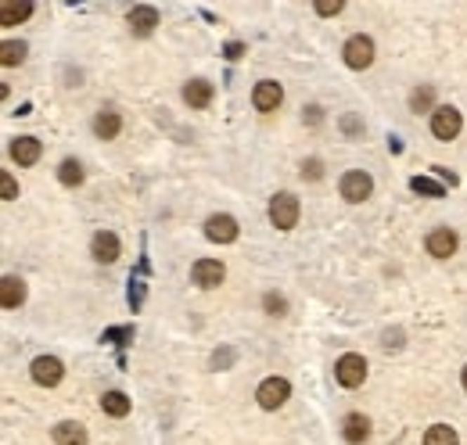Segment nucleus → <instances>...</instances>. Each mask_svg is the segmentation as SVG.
Here are the masks:
<instances>
[{"mask_svg":"<svg viewBox=\"0 0 467 445\" xmlns=\"http://www.w3.org/2000/svg\"><path fill=\"white\" fill-rule=\"evenodd\" d=\"M0 198H4V201H15L18 198V183L11 180V173L0 176Z\"/></svg>","mask_w":467,"mask_h":445,"instance_id":"obj_30","label":"nucleus"},{"mask_svg":"<svg viewBox=\"0 0 467 445\" xmlns=\"http://www.w3.org/2000/svg\"><path fill=\"white\" fill-rule=\"evenodd\" d=\"M241 51H244V44H227V58H230V61L241 58Z\"/></svg>","mask_w":467,"mask_h":445,"instance_id":"obj_34","label":"nucleus"},{"mask_svg":"<svg viewBox=\"0 0 467 445\" xmlns=\"http://www.w3.org/2000/svg\"><path fill=\"white\" fill-rule=\"evenodd\" d=\"M399 345H402V334H399V331H395V334L388 331V334H385V348H399Z\"/></svg>","mask_w":467,"mask_h":445,"instance_id":"obj_33","label":"nucleus"},{"mask_svg":"<svg viewBox=\"0 0 467 445\" xmlns=\"http://www.w3.org/2000/svg\"><path fill=\"white\" fill-rule=\"evenodd\" d=\"M130 33L133 36H151L154 33V25H159V11H154L151 4H137L133 11H130Z\"/></svg>","mask_w":467,"mask_h":445,"instance_id":"obj_12","label":"nucleus"},{"mask_svg":"<svg viewBox=\"0 0 467 445\" xmlns=\"http://www.w3.org/2000/svg\"><path fill=\"white\" fill-rule=\"evenodd\" d=\"M29 370H33V380L40 388H54L58 380L65 377V366H61V359H54V356H37Z\"/></svg>","mask_w":467,"mask_h":445,"instance_id":"obj_8","label":"nucleus"},{"mask_svg":"<svg viewBox=\"0 0 467 445\" xmlns=\"http://www.w3.org/2000/svg\"><path fill=\"white\" fill-rule=\"evenodd\" d=\"M431 105H435V86L424 83V86H417V90L410 93V108H414V112H428Z\"/></svg>","mask_w":467,"mask_h":445,"instance_id":"obj_24","label":"nucleus"},{"mask_svg":"<svg viewBox=\"0 0 467 445\" xmlns=\"http://www.w3.org/2000/svg\"><path fill=\"white\" fill-rule=\"evenodd\" d=\"M25 302V284L18 277H4L0 280V305L4 309H18Z\"/></svg>","mask_w":467,"mask_h":445,"instance_id":"obj_16","label":"nucleus"},{"mask_svg":"<svg viewBox=\"0 0 467 445\" xmlns=\"http://www.w3.org/2000/svg\"><path fill=\"white\" fill-rule=\"evenodd\" d=\"M370 190H374V180L363 173V169H349L346 176H341V198H346L349 205H360L370 198Z\"/></svg>","mask_w":467,"mask_h":445,"instance_id":"obj_5","label":"nucleus"},{"mask_svg":"<svg viewBox=\"0 0 467 445\" xmlns=\"http://www.w3.org/2000/svg\"><path fill=\"white\" fill-rule=\"evenodd\" d=\"M119 130H122L119 112H98L93 115V133H98V140H115Z\"/></svg>","mask_w":467,"mask_h":445,"instance_id":"obj_17","label":"nucleus"},{"mask_svg":"<svg viewBox=\"0 0 467 445\" xmlns=\"http://www.w3.org/2000/svg\"><path fill=\"white\" fill-rule=\"evenodd\" d=\"M324 176V162L320 158H305L302 162V180H320Z\"/></svg>","mask_w":467,"mask_h":445,"instance_id":"obj_29","label":"nucleus"},{"mask_svg":"<svg viewBox=\"0 0 467 445\" xmlns=\"http://www.w3.org/2000/svg\"><path fill=\"white\" fill-rule=\"evenodd\" d=\"M424 445H456V431L449 424H431L424 431Z\"/></svg>","mask_w":467,"mask_h":445,"instance_id":"obj_22","label":"nucleus"},{"mask_svg":"<svg viewBox=\"0 0 467 445\" xmlns=\"http://www.w3.org/2000/svg\"><path fill=\"white\" fill-rule=\"evenodd\" d=\"M341 8H346L341 0H317V4H313V11L320 18H334V15H341Z\"/></svg>","mask_w":467,"mask_h":445,"instance_id":"obj_28","label":"nucleus"},{"mask_svg":"<svg viewBox=\"0 0 467 445\" xmlns=\"http://www.w3.org/2000/svg\"><path fill=\"white\" fill-rule=\"evenodd\" d=\"M460 130H463V115H460L456 108L442 105V108L431 112V133L439 137V140H456Z\"/></svg>","mask_w":467,"mask_h":445,"instance_id":"obj_4","label":"nucleus"},{"mask_svg":"<svg viewBox=\"0 0 467 445\" xmlns=\"http://www.w3.org/2000/svg\"><path fill=\"white\" fill-rule=\"evenodd\" d=\"M191 277H195V284L198 288H220L223 284V277H227V270H223V263L220 259H198L195 263V270H191Z\"/></svg>","mask_w":467,"mask_h":445,"instance_id":"obj_10","label":"nucleus"},{"mask_svg":"<svg viewBox=\"0 0 467 445\" xmlns=\"http://www.w3.org/2000/svg\"><path fill=\"white\" fill-rule=\"evenodd\" d=\"M280 101H284V90H280L277 79H263V83H256V90H252V105H256V112H277Z\"/></svg>","mask_w":467,"mask_h":445,"instance_id":"obj_9","label":"nucleus"},{"mask_svg":"<svg viewBox=\"0 0 467 445\" xmlns=\"http://www.w3.org/2000/svg\"><path fill=\"white\" fill-rule=\"evenodd\" d=\"M58 180L65 187H79L83 183V166L76 162V158H65V162L58 166Z\"/></svg>","mask_w":467,"mask_h":445,"instance_id":"obj_23","label":"nucleus"},{"mask_svg":"<svg viewBox=\"0 0 467 445\" xmlns=\"http://www.w3.org/2000/svg\"><path fill=\"white\" fill-rule=\"evenodd\" d=\"M183 101L191 105V108H205L212 101V83L209 79H191L183 86Z\"/></svg>","mask_w":467,"mask_h":445,"instance_id":"obj_19","label":"nucleus"},{"mask_svg":"<svg viewBox=\"0 0 467 445\" xmlns=\"http://www.w3.org/2000/svg\"><path fill=\"white\" fill-rule=\"evenodd\" d=\"M424 248H428V255H435V259H449L453 251H456V234H453L449 227H435V230L428 234Z\"/></svg>","mask_w":467,"mask_h":445,"instance_id":"obj_11","label":"nucleus"},{"mask_svg":"<svg viewBox=\"0 0 467 445\" xmlns=\"http://www.w3.org/2000/svg\"><path fill=\"white\" fill-rule=\"evenodd\" d=\"M410 187L417 190V194H431V198H442V187H439V183H431V180H424V176H414V180H410Z\"/></svg>","mask_w":467,"mask_h":445,"instance_id":"obj_27","label":"nucleus"},{"mask_svg":"<svg viewBox=\"0 0 467 445\" xmlns=\"http://www.w3.org/2000/svg\"><path fill=\"white\" fill-rule=\"evenodd\" d=\"M90 255L98 263H115L119 259V237L112 230H98L90 241Z\"/></svg>","mask_w":467,"mask_h":445,"instance_id":"obj_13","label":"nucleus"},{"mask_svg":"<svg viewBox=\"0 0 467 445\" xmlns=\"http://www.w3.org/2000/svg\"><path fill=\"white\" fill-rule=\"evenodd\" d=\"M101 409L108 413V417H126V413H130V399L122 392H105L101 395Z\"/></svg>","mask_w":467,"mask_h":445,"instance_id":"obj_21","label":"nucleus"},{"mask_svg":"<svg viewBox=\"0 0 467 445\" xmlns=\"http://www.w3.org/2000/svg\"><path fill=\"white\" fill-rule=\"evenodd\" d=\"M341 130H346V137H356V133H363V122H360V115H341Z\"/></svg>","mask_w":467,"mask_h":445,"instance_id":"obj_31","label":"nucleus"},{"mask_svg":"<svg viewBox=\"0 0 467 445\" xmlns=\"http://www.w3.org/2000/svg\"><path fill=\"white\" fill-rule=\"evenodd\" d=\"M341 438H346L349 445H360L370 438V420L363 417V413H349L346 420H341Z\"/></svg>","mask_w":467,"mask_h":445,"instance_id":"obj_14","label":"nucleus"},{"mask_svg":"<svg viewBox=\"0 0 467 445\" xmlns=\"http://www.w3.org/2000/svg\"><path fill=\"white\" fill-rule=\"evenodd\" d=\"M288 395H291V385L284 377H266L263 385H259V392H256V399H259V406L263 409H280L288 402Z\"/></svg>","mask_w":467,"mask_h":445,"instance_id":"obj_6","label":"nucleus"},{"mask_svg":"<svg viewBox=\"0 0 467 445\" xmlns=\"http://www.w3.org/2000/svg\"><path fill=\"white\" fill-rule=\"evenodd\" d=\"M0 61L11 69V65H22L25 61V44H15V40H8L4 47H0Z\"/></svg>","mask_w":467,"mask_h":445,"instance_id":"obj_25","label":"nucleus"},{"mask_svg":"<svg viewBox=\"0 0 467 445\" xmlns=\"http://www.w3.org/2000/svg\"><path fill=\"white\" fill-rule=\"evenodd\" d=\"M334 377H338L341 388H360L363 380H367V359L356 356V352H346V356L334 363Z\"/></svg>","mask_w":467,"mask_h":445,"instance_id":"obj_2","label":"nucleus"},{"mask_svg":"<svg viewBox=\"0 0 467 445\" xmlns=\"http://www.w3.org/2000/svg\"><path fill=\"white\" fill-rule=\"evenodd\" d=\"M298 198L295 194H288V190H280V194L270 201V222L277 230H291L295 222H298Z\"/></svg>","mask_w":467,"mask_h":445,"instance_id":"obj_1","label":"nucleus"},{"mask_svg":"<svg viewBox=\"0 0 467 445\" xmlns=\"http://www.w3.org/2000/svg\"><path fill=\"white\" fill-rule=\"evenodd\" d=\"M302 122H309V126H320V122H324V108H320V105H309V108L302 112Z\"/></svg>","mask_w":467,"mask_h":445,"instance_id":"obj_32","label":"nucleus"},{"mask_svg":"<svg viewBox=\"0 0 467 445\" xmlns=\"http://www.w3.org/2000/svg\"><path fill=\"white\" fill-rule=\"evenodd\" d=\"M463 392H467V366H463Z\"/></svg>","mask_w":467,"mask_h":445,"instance_id":"obj_35","label":"nucleus"},{"mask_svg":"<svg viewBox=\"0 0 467 445\" xmlns=\"http://www.w3.org/2000/svg\"><path fill=\"white\" fill-rule=\"evenodd\" d=\"M33 15V4L29 0H4L0 4V25H18Z\"/></svg>","mask_w":467,"mask_h":445,"instance_id":"obj_18","label":"nucleus"},{"mask_svg":"<svg viewBox=\"0 0 467 445\" xmlns=\"http://www.w3.org/2000/svg\"><path fill=\"white\" fill-rule=\"evenodd\" d=\"M263 309H266L270 316H284V312H288V302H284V295L266 291V295H263Z\"/></svg>","mask_w":467,"mask_h":445,"instance_id":"obj_26","label":"nucleus"},{"mask_svg":"<svg viewBox=\"0 0 467 445\" xmlns=\"http://www.w3.org/2000/svg\"><path fill=\"white\" fill-rule=\"evenodd\" d=\"M40 140L37 137H18L15 144H11V158H15V162L18 166H37L40 162Z\"/></svg>","mask_w":467,"mask_h":445,"instance_id":"obj_15","label":"nucleus"},{"mask_svg":"<svg viewBox=\"0 0 467 445\" xmlns=\"http://www.w3.org/2000/svg\"><path fill=\"white\" fill-rule=\"evenodd\" d=\"M54 441H58V445H86V431H83V424H76V420H61V424L54 427Z\"/></svg>","mask_w":467,"mask_h":445,"instance_id":"obj_20","label":"nucleus"},{"mask_svg":"<svg viewBox=\"0 0 467 445\" xmlns=\"http://www.w3.org/2000/svg\"><path fill=\"white\" fill-rule=\"evenodd\" d=\"M205 237H209L212 244H230V241H237V219L227 215V212L209 215V219H205Z\"/></svg>","mask_w":467,"mask_h":445,"instance_id":"obj_7","label":"nucleus"},{"mask_svg":"<svg viewBox=\"0 0 467 445\" xmlns=\"http://www.w3.org/2000/svg\"><path fill=\"white\" fill-rule=\"evenodd\" d=\"M341 54H346V65H349V69L363 72V69L374 65V40L363 36V33H360V36H349L346 47H341Z\"/></svg>","mask_w":467,"mask_h":445,"instance_id":"obj_3","label":"nucleus"}]
</instances>
